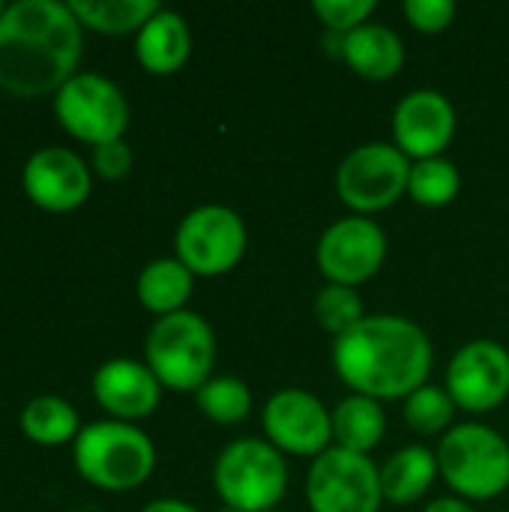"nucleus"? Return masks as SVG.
Segmentation results:
<instances>
[{
    "mask_svg": "<svg viewBox=\"0 0 509 512\" xmlns=\"http://www.w3.org/2000/svg\"><path fill=\"white\" fill-rule=\"evenodd\" d=\"M81 30L69 3H9L0 15V90L18 99L57 93L78 72Z\"/></svg>",
    "mask_w": 509,
    "mask_h": 512,
    "instance_id": "nucleus-1",
    "label": "nucleus"
},
{
    "mask_svg": "<svg viewBox=\"0 0 509 512\" xmlns=\"http://www.w3.org/2000/svg\"><path fill=\"white\" fill-rule=\"evenodd\" d=\"M435 348L426 330L399 315H366L351 333L333 339V369L369 399H408L429 384Z\"/></svg>",
    "mask_w": 509,
    "mask_h": 512,
    "instance_id": "nucleus-2",
    "label": "nucleus"
},
{
    "mask_svg": "<svg viewBox=\"0 0 509 512\" xmlns=\"http://www.w3.org/2000/svg\"><path fill=\"white\" fill-rule=\"evenodd\" d=\"M72 462L81 480L105 492H129L150 480L156 447L135 423L96 420L72 441Z\"/></svg>",
    "mask_w": 509,
    "mask_h": 512,
    "instance_id": "nucleus-3",
    "label": "nucleus"
},
{
    "mask_svg": "<svg viewBox=\"0 0 509 512\" xmlns=\"http://www.w3.org/2000/svg\"><path fill=\"white\" fill-rule=\"evenodd\" d=\"M144 360L162 387L198 393L213 378L216 366L213 327L189 309L156 318L144 342Z\"/></svg>",
    "mask_w": 509,
    "mask_h": 512,
    "instance_id": "nucleus-4",
    "label": "nucleus"
},
{
    "mask_svg": "<svg viewBox=\"0 0 509 512\" xmlns=\"http://www.w3.org/2000/svg\"><path fill=\"white\" fill-rule=\"evenodd\" d=\"M438 474L462 501H492L509 489L507 438L483 423L453 426L438 444Z\"/></svg>",
    "mask_w": 509,
    "mask_h": 512,
    "instance_id": "nucleus-5",
    "label": "nucleus"
},
{
    "mask_svg": "<svg viewBox=\"0 0 509 512\" xmlns=\"http://www.w3.org/2000/svg\"><path fill=\"white\" fill-rule=\"evenodd\" d=\"M213 486L225 507L240 512H273L288 489L285 456L261 438L231 441L216 459Z\"/></svg>",
    "mask_w": 509,
    "mask_h": 512,
    "instance_id": "nucleus-6",
    "label": "nucleus"
},
{
    "mask_svg": "<svg viewBox=\"0 0 509 512\" xmlns=\"http://www.w3.org/2000/svg\"><path fill=\"white\" fill-rule=\"evenodd\" d=\"M411 159L384 141L354 147L336 168V195L357 216L381 213L408 195Z\"/></svg>",
    "mask_w": 509,
    "mask_h": 512,
    "instance_id": "nucleus-7",
    "label": "nucleus"
},
{
    "mask_svg": "<svg viewBox=\"0 0 509 512\" xmlns=\"http://www.w3.org/2000/svg\"><path fill=\"white\" fill-rule=\"evenodd\" d=\"M249 246L246 222L225 204H201L189 210L174 234L177 261L195 276H222L234 270Z\"/></svg>",
    "mask_w": 509,
    "mask_h": 512,
    "instance_id": "nucleus-8",
    "label": "nucleus"
},
{
    "mask_svg": "<svg viewBox=\"0 0 509 512\" xmlns=\"http://www.w3.org/2000/svg\"><path fill=\"white\" fill-rule=\"evenodd\" d=\"M54 117L72 138L96 147L123 138L129 126V102L111 78L99 72H75L54 93Z\"/></svg>",
    "mask_w": 509,
    "mask_h": 512,
    "instance_id": "nucleus-9",
    "label": "nucleus"
},
{
    "mask_svg": "<svg viewBox=\"0 0 509 512\" xmlns=\"http://www.w3.org/2000/svg\"><path fill=\"white\" fill-rule=\"evenodd\" d=\"M306 501L312 512H378L381 468L363 453L330 447L306 474Z\"/></svg>",
    "mask_w": 509,
    "mask_h": 512,
    "instance_id": "nucleus-10",
    "label": "nucleus"
},
{
    "mask_svg": "<svg viewBox=\"0 0 509 512\" xmlns=\"http://www.w3.org/2000/svg\"><path fill=\"white\" fill-rule=\"evenodd\" d=\"M387 258V234L369 216H348L333 222L315 249L318 270L333 285L357 288L369 282Z\"/></svg>",
    "mask_w": 509,
    "mask_h": 512,
    "instance_id": "nucleus-11",
    "label": "nucleus"
},
{
    "mask_svg": "<svg viewBox=\"0 0 509 512\" xmlns=\"http://www.w3.org/2000/svg\"><path fill=\"white\" fill-rule=\"evenodd\" d=\"M267 441L285 456H321L333 444V411L306 390H279L261 414Z\"/></svg>",
    "mask_w": 509,
    "mask_h": 512,
    "instance_id": "nucleus-12",
    "label": "nucleus"
},
{
    "mask_svg": "<svg viewBox=\"0 0 509 512\" xmlns=\"http://www.w3.org/2000/svg\"><path fill=\"white\" fill-rule=\"evenodd\" d=\"M447 393L459 411L489 414L509 396V351L501 342L477 339L462 345L447 366Z\"/></svg>",
    "mask_w": 509,
    "mask_h": 512,
    "instance_id": "nucleus-13",
    "label": "nucleus"
},
{
    "mask_svg": "<svg viewBox=\"0 0 509 512\" xmlns=\"http://www.w3.org/2000/svg\"><path fill=\"white\" fill-rule=\"evenodd\" d=\"M456 108L441 90H411L393 111V144L414 162L444 156L456 138Z\"/></svg>",
    "mask_w": 509,
    "mask_h": 512,
    "instance_id": "nucleus-14",
    "label": "nucleus"
},
{
    "mask_svg": "<svg viewBox=\"0 0 509 512\" xmlns=\"http://www.w3.org/2000/svg\"><path fill=\"white\" fill-rule=\"evenodd\" d=\"M21 183L36 207L66 213L87 201L93 189V171L69 147H39L24 162Z\"/></svg>",
    "mask_w": 509,
    "mask_h": 512,
    "instance_id": "nucleus-15",
    "label": "nucleus"
},
{
    "mask_svg": "<svg viewBox=\"0 0 509 512\" xmlns=\"http://www.w3.org/2000/svg\"><path fill=\"white\" fill-rule=\"evenodd\" d=\"M93 399L111 414V420L135 423L159 408L162 384L147 363L114 357L93 372Z\"/></svg>",
    "mask_w": 509,
    "mask_h": 512,
    "instance_id": "nucleus-16",
    "label": "nucleus"
},
{
    "mask_svg": "<svg viewBox=\"0 0 509 512\" xmlns=\"http://www.w3.org/2000/svg\"><path fill=\"white\" fill-rule=\"evenodd\" d=\"M192 54V30L174 9H159L135 33V57L150 75H171L186 66Z\"/></svg>",
    "mask_w": 509,
    "mask_h": 512,
    "instance_id": "nucleus-17",
    "label": "nucleus"
},
{
    "mask_svg": "<svg viewBox=\"0 0 509 512\" xmlns=\"http://www.w3.org/2000/svg\"><path fill=\"white\" fill-rule=\"evenodd\" d=\"M342 60L369 81H387L405 66V42L384 24H363L342 42Z\"/></svg>",
    "mask_w": 509,
    "mask_h": 512,
    "instance_id": "nucleus-18",
    "label": "nucleus"
},
{
    "mask_svg": "<svg viewBox=\"0 0 509 512\" xmlns=\"http://www.w3.org/2000/svg\"><path fill=\"white\" fill-rule=\"evenodd\" d=\"M438 477V453L426 444H408L396 450L381 468V495L393 507L417 504Z\"/></svg>",
    "mask_w": 509,
    "mask_h": 512,
    "instance_id": "nucleus-19",
    "label": "nucleus"
},
{
    "mask_svg": "<svg viewBox=\"0 0 509 512\" xmlns=\"http://www.w3.org/2000/svg\"><path fill=\"white\" fill-rule=\"evenodd\" d=\"M192 288H195V273L183 261H177V255L150 261L135 282L138 303L156 318L183 312L192 297Z\"/></svg>",
    "mask_w": 509,
    "mask_h": 512,
    "instance_id": "nucleus-20",
    "label": "nucleus"
},
{
    "mask_svg": "<svg viewBox=\"0 0 509 512\" xmlns=\"http://www.w3.org/2000/svg\"><path fill=\"white\" fill-rule=\"evenodd\" d=\"M387 432V414L378 399L345 396L333 408V447L369 456Z\"/></svg>",
    "mask_w": 509,
    "mask_h": 512,
    "instance_id": "nucleus-21",
    "label": "nucleus"
},
{
    "mask_svg": "<svg viewBox=\"0 0 509 512\" xmlns=\"http://www.w3.org/2000/svg\"><path fill=\"white\" fill-rule=\"evenodd\" d=\"M69 9L75 12L81 27L123 36L138 33L162 6L156 0H69Z\"/></svg>",
    "mask_w": 509,
    "mask_h": 512,
    "instance_id": "nucleus-22",
    "label": "nucleus"
},
{
    "mask_svg": "<svg viewBox=\"0 0 509 512\" xmlns=\"http://www.w3.org/2000/svg\"><path fill=\"white\" fill-rule=\"evenodd\" d=\"M21 432L39 447L69 444L81 432L78 411L60 396H33L21 408Z\"/></svg>",
    "mask_w": 509,
    "mask_h": 512,
    "instance_id": "nucleus-23",
    "label": "nucleus"
},
{
    "mask_svg": "<svg viewBox=\"0 0 509 512\" xmlns=\"http://www.w3.org/2000/svg\"><path fill=\"white\" fill-rule=\"evenodd\" d=\"M198 411L219 423V426H234L243 423L252 411V393L243 378L234 375H213L198 393H195Z\"/></svg>",
    "mask_w": 509,
    "mask_h": 512,
    "instance_id": "nucleus-24",
    "label": "nucleus"
},
{
    "mask_svg": "<svg viewBox=\"0 0 509 512\" xmlns=\"http://www.w3.org/2000/svg\"><path fill=\"white\" fill-rule=\"evenodd\" d=\"M462 189V174L459 168L444 159H420L411 162V174H408V195L420 204V207H447L450 201H456Z\"/></svg>",
    "mask_w": 509,
    "mask_h": 512,
    "instance_id": "nucleus-25",
    "label": "nucleus"
},
{
    "mask_svg": "<svg viewBox=\"0 0 509 512\" xmlns=\"http://www.w3.org/2000/svg\"><path fill=\"white\" fill-rule=\"evenodd\" d=\"M402 414H405V423L411 426V432H417L420 438H435V435L444 438L453 429L456 402L447 393V387L426 384L405 399Z\"/></svg>",
    "mask_w": 509,
    "mask_h": 512,
    "instance_id": "nucleus-26",
    "label": "nucleus"
},
{
    "mask_svg": "<svg viewBox=\"0 0 509 512\" xmlns=\"http://www.w3.org/2000/svg\"><path fill=\"white\" fill-rule=\"evenodd\" d=\"M312 315H315V321H318V327L324 333H330L333 339H339V336L351 333L366 318V306H363V297H360L357 288L327 282L315 294Z\"/></svg>",
    "mask_w": 509,
    "mask_h": 512,
    "instance_id": "nucleus-27",
    "label": "nucleus"
},
{
    "mask_svg": "<svg viewBox=\"0 0 509 512\" xmlns=\"http://www.w3.org/2000/svg\"><path fill=\"white\" fill-rule=\"evenodd\" d=\"M375 9H378L375 0H315L312 3V12L336 36H348L357 27L369 24Z\"/></svg>",
    "mask_w": 509,
    "mask_h": 512,
    "instance_id": "nucleus-28",
    "label": "nucleus"
},
{
    "mask_svg": "<svg viewBox=\"0 0 509 512\" xmlns=\"http://www.w3.org/2000/svg\"><path fill=\"white\" fill-rule=\"evenodd\" d=\"M405 18L411 21L414 30L420 33H441L453 24L456 18V3L453 0H405L402 3Z\"/></svg>",
    "mask_w": 509,
    "mask_h": 512,
    "instance_id": "nucleus-29",
    "label": "nucleus"
},
{
    "mask_svg": "<svg viewBox=\"0 0 509 512\" xmlns=\"http://www.w3.org/2000/svg\"><path fill=\"white\" fill-rule=\"evenodd\" d=\"M132 162H135V153L126 144V138L96 144L90 153V171L99 174L102 180H123L132 171Z\"/></svg>",
    "mask_w": 509,
    "mask_h": 512,
    "instance_id": "nucleus-30",
    "label": "nucleus"
},
{
    "mask_svg": "<svg viewBox=\"0 0 509 512\" xmlns=\"http://www.w3.org/2000/svg\"><path fill=\"white\" fill-rule=\"evenodd\" d=\"M423 512H477V510H474V504H468V501H462V498H438V501L426 504V510Z\"/></svg>",
    "mask_w": 509,
    "mask_h": 512,
    "instance_id": "nucleus-31",
    "label": "nucleus"
},
{
    "mask_svg": "<svg viewBox=\"0 0 509 512\" xmlns=\"http://www.w3.org/2000/svg\"><path fill=\"white\" fill-rule=\"evenodd\" d=\"M141 512H198L192 504L180 501V498H159L153 504H147Z\"/></svg>",
    "mask_w": 509,
    "mask_h": 512,
    "instance_id": "nucleus-32",
    "label": "nucleus"
},
{
    "mask_svg": "<svg viewBox=\"0 0 509 512\" xmlns=\"http://www.w3.org/2000/svg\"><path fill=\"white\" fill-rule=\"evenodd\" d=\"M6 6H9V3H3V0H0V15L6 12Z\"/></svg>",
    "mask_w": 509,
    "mask_h": 512,
    "instance_id": "nucleus-33",
    "label": "nucleus"
},
{
    "mask_svg": "<svg viewBox=\"0 0 509 512\" xmlns=\"http://www.w3.org/2000/svg\"><path fill=\"white\" fill-rule=\"evenodd\" d=\"M219 512H240V510H234V507H222Z\"/></svg>",
    "mask_w": 509,
    "mask_h": 512,
    "instance_id": "nucleus-34",
    "label": "nucleus"
},
{
    "mask_svg": "<svg viewBox=\"0 0 509 512\" xmlns=\"http://www.w3.org/2000/svg\"><path fill=\"white\" fill-rule=\"evenodd\" d=\"M273 512H279V510H273Z\"/></svg>",
    "mask_w": 509,
    "mask_h": 512,
    "instance_id": "nucleus-35",
    "label": "nucleus"
}]
</instances>
